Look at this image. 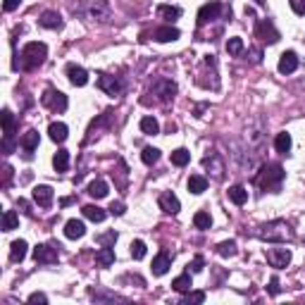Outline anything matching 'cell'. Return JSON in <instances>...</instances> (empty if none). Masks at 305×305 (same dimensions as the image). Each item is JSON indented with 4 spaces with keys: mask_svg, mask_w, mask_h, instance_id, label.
<instances>
[{
    "mask_svg": "<svg viewBox=\"0 0 305 305\" xmlns=\"http://www.w3.org/2000/svg\"><path fill=\"white\" fill-rule=\"evenodd\" d=\"M38 146V132L36 129H29L24 136H21V148H24V160L34 158V150Z\"/></svg>",
    "mask_w": 305,
    "mask_h": 305,
    "instance_id": "cell-14",
    "label": "cell"
},
{
    "mask_svg": "<svg viewBox=\"0 0 305 305\" xmlns=\"http://www.w3.org/2000/svg\"><path fill=\"white\" fill-rule=\"evenodd\" d=\"M193 224H195V229L205 231V229L212 227V217H210V212H205V210H198L193 215Z\"/></svg>",
    "mask_w": 305,
    "mask_h": 305,
    "instance_id": "cell-30",
    "label": "cell"
},
{
    "mask_svg": "<svg viewBox=\"0 0 305 305\" xmlns=\"http://www.w3.org/2000/svg\"><path fill=\"white\" fill-rule=\"evenodd\" d=\"M203 300H205V291H195V293H188L184 298V303L191 305V303H203Z\"/></svg>",
    "mask_w": 305,
    "mask_h": 305,
    "instance_id": "cell-43",
    "label": "cell"
},
{
    "mask_svg": "<svg viewBox=\"0 0 305 305\" xmlns=\"http://www.w3.org/2000/svg\"><path fill=\"white\" fill-rule=\"evenodd\" d=\"M203 265H205L203 255H195V257H193V263L188 265V272H201V270H203Z\"/></svg>",
    "mask_w": 305,
    "mask_h": 305,
    "instance_id": "cell-46",
    "label": "cell"
},
{
    "mask_svg": "<svg viewBox=\"0 0 305 305\" xmlns=\"http://www.w3.org/2000/svg\"><path fill=\"white\" fill-rule=\"evenodd\" d=\"M46 57H48V48H46V43H38V41H31L24 46L21 50V67L24 70H36V67H41L46 62Z\"/></svg>",
    "mask_w": 305,
    "mask_h": 305,
    "instance_id": "cell-1",
    "label": "cell"
},
{
    "mask_svg": "<svg viewBox=\"0 0 305 305\" xmlns=\"http://www.w3.org/2000/svg\"><path fill=\"white\" fill-rule=\"evenodd\" d=\"M3 152H12L14 150V117H12V112L7 110H3Z\"/></svg>",
    "mask_w": 305,
    "mask_h": 305,
    "instance_id": "cell-5",
    "label": "cell"
},
{
    "mask_svg": "<svg viewBox=\"0 0 305 305\" xmlns=\"http://www.w3.org/2000/svg\"><path fill=\"white\" fill-rule=\"evenodd\" d=\"M158 17L160 19H167V21H174L181 17V10L179 7H172V5H160L158 7Z\"/></svg>",
    "mask_w": 305,
    "mask_h": 305,
    "instance_id": "cell-28",
    "label": "cell"
},
{
    "mask_svg": "<svg viewBox=\"0 0 305 305\" xmlns=\"http://www.w3.org/2000/svg\"><path fill=\"white\" fill-rule=\"evenodd\" d=\"M172 289L177 293H186V291H191V277L188 274H181V277H177L172 281Z\"/></svg>",
    "mask_w": 305,
    "mask_h": 305,
    "instance_id": "cell-37",
    "label": "cell"
},
{
    "mask_svg": "<svg viewBox=\"0 0 305 305\" xmlns=\"http://www.w3.org/2000/svg\"><path fill=\"white\" fill-rule=\"evenodd\" d=\"M229 198H231V203H236V205H246V201H248V191L243 186H231L229 188Z\"/></svg>",
    "mask_w": 305,
    "mask_h": 305,
    "instance_id": "cell-31",
    "label": "cell"
},
{
    "mask_svg": "<svg viewBox=\"0 0 305 305\" xmlns=\"http://www.w3.org/2000/svg\"><path fill=\"white\" fill-rule=\"evenodd\" d=\"M89 195H91V198H96V201L105 198V195H107V184H105L103 179L91 181V184H89Z\"/></svg>",
    "mask_w": 305,
    "mask_h": 305,
    "instance_id": "cell-25",
    "label": "cell"
},
{
    "mask_svg": "<svg viewBox=\"0 0 305 305\" xmlns=\"http://www.w3.org/2000/svg\"><path fill=\"white\" fill-rule=\"evenodd\" d=\"M220 12H222V3H220V0H212L208 5H203L201 10H198V27H205L208 21L217 19Z\"/></svg>",
    "mask_w": 305,
    "mask_h": 305,
    "instance_id": "cell-8",
    "label": "cell"
},
{
    "mask_svg": "<svg viewBox=\"0 0 305 305\" xmlns=\"http://www.w3.org/2000/svg\"><path fill=\"white\" fill-rule=\"evenodd\" d=\"M217 253L222 257H234L236 255V241H222L217 246Z\"/></svg>",
    "mask_w": 305,
    "mask_h": 305,
    "instance_id": "cell-38",
    "label": "cell"
},
{
    "mask_svg": "<svg viewBox=\"0 0 305 305\" xmlns=\"http://www.w3.org/2000/svg\"><path fill=\"white\" fill-rule=\"evenodd\" d=\"M205 188H208V179H205L203 174H191V177H188V191H191V193L201 195Z\"/></svg>",
    "mask_w": 305,
    "mask_h": 305,
    "instance_id": "cell-21",
    "label": "cell"
},
{
    "mask_svg": "<svg viewBox=\"0 0 305 305\" xmlns=\"http://www.w3.org/2000/svg\"><path fill=\"white\" fill-rule=\"evenodd\" d=\"M98 86L107 93V96H117L119 91L124 89V83H122V79L119 76H110V74H100V79H98Z\"/></svg>",
    "mask_w": 305,
    "mask_h": 305,
    "instance_id": "cell-10",
    "label": "cell"
},
{
    "mask_svg": "<svg viewBox=\"0 0 305 305\" xmlns=\"http://www.w3.org/2000/svg\"><path fill=\"white\" fill-rule=\"evenodd\" d=\"M257 236L263 238V241H270V243H281V241H291L293 238V231L289 229L286 222H270V224H263Z\"/></svg>",
    "mask_w": 305,
    "mask_h": 305,
    "instance_id": "cell-3",
    "label": "cell"
},
{
    "mask_svg": "<svg viewBox=\"0 0 305 305\" xmlns=\"http://www.w3.org/2000/svg\"><path fill=\"white\" fill-rule=\"evenodd\" d=\"M274 148H277L279 152H289L291 150V134H286V132H281V134H277V139H274Z\"/></svg>",
    "mask_w": 305,
    "mask_h": 305,
    "instance_id": "cell-32",
    "label": "cell"
},
{
    "mask_svg": "<svg viewBox=\"0 0 305 305\" xmlns=\"http://www.w3.org/2000/svg\"><path fill=\"white\" fill-rule=\"evenodd\" d=\"M203 165L208 167V169H212V174H215L217 181L224 177V165H222V160L217 158V155H208V158L203 160Z\"/></svg>",
    "mask_w": 305,
    "mask_h": 305,
    "instance_id": "cell-23",
    "label": "cell"
},
{
    "mask_svg": "<svg viewBox=\"0 0 305 305\" xmlns=\"http://www.w3.org/2000/svg\"><path fill=\"white\" fill-rule=\"evenodd\" d=\"M98 243H100V246H107V248H115V243H117V234H115V231H107V234L98 236Z\"/></svg>",
    "mask_w": 305,
    "mask_h": 305,
    "instance_id": "cell-42",
    "label": "cell"
},
{
    "mask_svg": "<svg viewBox=\"0 0 305 305\" xmlns=\"http://www.w3.org/2000/svg\"><path fill=\"white\" fill-rule=\"evenodd\" d=\"M267 263H270L272 267L281 270V267H286V265L291 263V250L289 248H270L267 250Z\"/></svg>",
    "mask_w": 305,
    "mask_h": 305,
    "instance_id": "cell-9",
    "label": "cell"
},
{
    "mask_svg": "<svg viewBox=\"0 0 305 305\" xmlns=\"http://www.w3.org/2000/svg\"><path fill=\"white\" fill-rule=\"evenodd\" d=\"M255 3H257V5H265V0H255Z\"/></svg>",
    "mask_w": 305,
    "mask_h": 305,
    "instance_id": "cell-52",
    "label": "cell"
},
{
    "mask_svg": "<svg viewBox=\"0 0 305 305\" xmlns=\"http://www.w3.org/2000/svg\"><path fill=\"white\" fill-rule=\"evenodd\" d=\"M19 3H21V0H5V3H3V7H5V12H12V10H17V7H19Z\"/></svg>",
    "mask_w": 305,
    "mask_h": 305,
    "instance_id": "cell-50",
    "label": "cell"
},
{
    "mask_svg": "<svg viewBox=\"0 0 305 305\" xmlns=\"http://www.w3.org/2000/svg\"><path fill=\"white\" fill-rule=\"evenodd\" d=\"M53 195H55V193H53V188L46 186V184L34 188V201L38 203L41 208H50V205H53Z\"/></svg>",
    "mask_w": 305,
    "mask_h": 305,
    "instance_id": "cell-17",
    "label": "cell"
},
{
    "mask_svg": "<svg viewBox=\"0 0 305 305\" xmlns=\"http://www.w3.org/2000/svg\"><path fill=\"white\" fill-rule=\"evenodd\" d=\"M188 160H191V152H188L186 148H177V150H172V165L186 167Z\"/></svg>",
    "mask_w": 305,
    "mask_h": 305,
    "instance_id": "cell-34",
    "label": "cell"
},
{
    "mask_svg": "<svg viewBox=\"0 0 305 305\" xmlns=\"http://www.w3.org/2000/svg\"><path fill=\"white\" fill-rule=\"evenodd\" d=\"M41 27H46V29H57V27H62V17H60L57 12H53V10H48V12L41 14Z\"/></svg>",
    "mask_w": 305,
    "mask_h": 305,
    "instance_id": "cell-24",
    "label": "cell"
},
{
    "mask_svg": "<svg viewBox=\"0 0 305 305\" xmlns=\"http://www.w3.org/2000/svg\"><path fill=\"white\" fill-rule=\"evenodd\" d=\"M279 72H281V74H293V72L298 70V55H296V53H293V50H286L284 55L279 57Z\"/></svg>",
    "mask_w": 305,
    "mask_h": 305,
    "instance_id": "cell-12",
    "label": "cell"
},
{
    "mask_svg": "<svg viewBox=\"0 0 305 305\" xmlns=\"http://www.w3.org/2000/svg\"><path fill=\"white\" fill-rule=\"evenodd\" d=\"M160 208L165 210L167 215H177V212H179L181 210V203H179V198H177V195L172 193V191H165V193L160 195Z\"/></svg>",
    "mask_w": 305,
    "mask_h": 305,
    "instance_id": "cell-13",
    "label": "cell"
},
{
    "mask_svg": "<svg viewBox=\"0 0 305 305\" xmlns=\"http://www.w3.org/2000/svg\"><path fill=\"white\" fill-rule=\"evenodd\" d=\"M83 217L91 220V222H103L105 217H107V212L103 208H98V205H86L83 208Z\"/></svg>",
    "mask_w": 305,
    "mask_h": 305,
    "instance_id": "cell-27",
    "label": "cell"
},
{
    "mask_svg": "<svg viewBox=\"0 0 305 305\" xmlns=\"http://www.w3.org/2000/svg\"><path fill=\"white\" fill-rule=\"evenodd\" d=\"M96 260H98V265H100V267H110V265L115 263V250L107 248V246H103V248L96 253Z\"/></svg>",
    "mask_w": 305,
    "mask_h": 305,
    "instance_id": "cell-29",
    "label": "cell"
},
{
    "mask_svg": "<svg viewBox=\"0 0 305 305\" xmlns=\"http://www.w3.org/2000/svg\"><path fill=\"white\" fill-rule=\"evenodd\" d=\"M91 298H96V300H122L119 296H115V293H96V291H91Z\"/></svg>",
    "mask_w": 305,
    "mask_h": 305,
    "instance_id": "cell-44",
    "label": "cell"
},
{
    "mask_svg": "<svg viewBox=\"0 0 305 305\" xmlns=\"http://www.w3.org/2000/svg\"><path fill=\"white\" fill-rule=\"evenodd\" d=\"M53 167H55V172H67V167H70V150H57L55 158H53Z\"/></svg>",
    "mask_w": 305,
    "mask_h": 305,
    "instance_id": "cell-26",
    "label": "cell"
},
{
    "mask_svg": "<svg viewBox=\"0 0 305 305\" xmlns=\"http://www.w3.org/2000/svg\"><path fill=\"white\" fill-rule=\"evenodd\" d=\"M57 248L60 246H50V243H41V246H36L34 248V260L38 265H53L57 263Z\"/></svg>",
    "mask_w": 305,
    "mask_h": 305,
    "instance_id": "cell-6",
    "label": "cell"
},
{
    "mask_svg": "<svg viewBox=\"0 0 305 305\" xmlns=\"http://www.w3.org/2000/svg\"><path fill=\"white\" fill-rule=\"evenodd\" d=\"M289 3H291V10H293V12L303 17V14H305V0H289Z\"/></svg>",
    "mask_w": 305,
    "mask_h": 305,
    "instance_id": "cell-45",
    "label": "cell"
},
{
    "mask_svg": "<svg viewBox=\"0 0 305 305\" xmlns=\"http://www.w3.org/2000/svg\"><path fill=\"white\" fill-rule=\"evenodd\" d=\"M67 76L74 86H86L89 83V72L79 67V64H67Z\"/></svg>",
    "mask_w": 305,
    "mask_h": 305,
    "instance_id": "cell-16",
    "label": "cell"
},
{
    "mask_svg": "<svg viewBox=\"0 0 305 305\" xmlns=\"http://www.w3.org/2000/svg\"><path fill=\"white\" fill-rule=\"evenodd\" d=\"M169 265H172V257H169V253H167V250H160L158 255H155V260H152V274H155V277H162V274H167Z\"/></svg>",
    "mask_w": 305,
    "mask_h": 305,
    "instance_id": "cell-15",
    "label": "cell"
},
{
    "mask_svg": "<svg viewBox=\"0 0 305 305\" xmlns=\"http://www.w3.org/2000/svg\"><path fill=\"white\" fill-rule=\"evenodd\" d=\"M83 234H86V227H83L81 220H70L64 224V236L67 238H81Z\"/></svg>",
    "mask_w": 305,
    "mask_h": 305,
    "instance_id": "cell-20",
    "label": "cell"
},
{
    "mask_svg": "<svg viewBox=\"0 0 305 305\" xmlns=\"http://www.w3.org/2000/svg\"><path fill=\"white\" fill-rule=\"evenodd\" d=\"M110 212H112V215H124V203H112V205H110Z\"/></svg>",
    "mask_w": 305,
    "mask_h": 305,
    "instance_id": "cell-48",
    "label": "cell"
},
{
    "mask_svg": "<svg viewBox=\"0 0 305 305\" xmlns=\"http://www.w3.org/2000/svg\"><path fill=\"white\" fill-rule=\"evenodd\" d=\"M41 103L53 112H64L67 110V105H70L67 103V96L57 89H46V93L41 96Z\"/></svg>",
    "mask_w": 305,
    "mask_h": 305,
    "instance_id": "cell-4",
    "label": "cell"
},
{
    "mask_svg": "<svg viewBox=\"0 0 305 305\" xmlns=\"http://www.w3.org/2000/svg\"><path fill=\"white\" fill-rule=\"evenodd\" d=\"M155 93H158V98L162 103H167V100H172L174 93H177V83H174L172 79H160V81H155Z\"/></svg>",
    "mask_w": 305,
    "mask_h": 305,
    "instance_id": "cell-11",
    "label": "cell"
},
{
    "mask_svg": "<svg viewBox=\"0 0 305 305\" xmlns=\"http://www.w3.org/2000/svg\"><path fill=\"white\" fill-rule=\"evenodd\" d=\"M17 208H21L24 212H27V215H31V210H29V203L24 201V198H19V201H17Z\"/></svg>",
    "mask_w": 305,
    "mask_h": 305,
    "instance_id": "cell-51",
    "label": "cell"
},
{
    "mask_svg": "<svg viewBox=\"0 0 305 305\" xmlns=\"http://www.w3.org/2000/svg\"><path fill=\"white\" fill-rule=\"evenodd\" d=\"M132 257L134 260H143V257H146V243L143 241H132Z\"/></svg>",
    "mask_w": 305,
    "mask_h": 305,
    "instance_id": "cell-41",
    "label": "cell"
},
{
    "mask_svg": "<svg viewBox=\"0 0 305 305\" xmlns=\"http://www.w3.org/2000/svg\"><path fill=\"white\" fill-rule=\"evenodd\" d=\"M255 34H257V38H263V41L270 43V46L279 41V31H277V27L272 24V19H260L257 21Z\"/></svg>",
    "mask_w": 305,
    "mask_h": 305,
    "instance_id": "cell-7",
    "label": "cell"
},
{
    "mask_svg": "<svg viewBox=\"0 0 305 305\" xmlns=\"http://www.w3.org/2000/svg\"><path fill=\"white\" fill-rule=\"evenodd\" d=\"M227 53L229 55H241L243 53V41L241 38H229L227 41Z\"/></svg>",
    "mask_w": 305,
    "mask_h": 305,
    "instance_id": "cell-40",
    "label": "cell"
},
{
    "mask_svg": "<svg viewBox=\"0 0 305 305\" xmlns=\"http://www.w3.org/2000/svg\"><path fill=\"white\" fill-rule=\"evenodd\" d=\"M17 224H19L17 212L14 210H5V215H3V231H12V229H17Z\"/></svg>",
    "mask_w": 305,
    "mask_h": 305,
    "instance_id": "cell-35",
    "label": "cell"
},
{
    "mask_svg": "<svg viewBox=\"0 0 305 305\" xmlns=\"http://www.w3.org/2000/svg\"><path fill=\"white\" fill-rule=\"evenodd\" d=\"M27 241H12V246H10V260H12V263H21V260H24V257H27Z\"/></svg>",
    "mask_w": 305,
    "mask_h": 305,
    "instance_id": "cell-22",
    "label": "cell"
},
{
    "mask_svg": "<svg viewBox=\"0 0 305 305\" xmlns=\"http://www.w3.org/2000/svg\"><path fill=\"white\" fill-rule=\"evenodd\" d=\"M141 132L148 134V136H155V134L160 132V124L155 117H143L141 119Z\"/></svg>",
    "mask_w": 305,
    "mask_h": 305,
    "instance_id": "cell-36",
    "label": "cell"
},
{
    "mask_svg": "<svg viewBox=\"0 0 305 305\" xmlns=\"http://www.w3.org/2000/svg\"><path fill=\"white\" fill-rule=\"evenodd\" d=\"M286 172L281 169V165H277V162H270V165L263 167V172H260V177H257V184H260V188L263 191H279L281 188V181H284Z\"/></svg>",
    "mask_w": 305,
    "mask_h": 305,
    "instance_id": "cell-2",
    "label": "cell"
},
{
    "mask_svg": "<svg viewBox=\"0 0 305 305\" xmlns=\"http://www.w3.org/2000/svg\"><path fill=\"white\" fill-rule=\"evenodd\" d=\"M267 291H270V296H277V293L281 291V286H279V279H277V277L270 279V286H267Z\"/></svg>",
    "mask_w": 305,
    "mask_h": 305,
    "instance_id": "cell-47",
    "label": "cell"
},
{
    "mask_svg": "<svg viewBox=\"0 0 305 305\" xmlns=\"http://www.w3.org/2000/svg\"><path fill=\"white\" fill-rule=\"evenodd\" d=\"M48 136H50V141H55V143H64L67 136H70V129H67V124H62V122H53V124L48 126Z\"/></svg>",
    "mask_w": 305,
    "mask_h": 305,
    "instance_id": "cell-19",
    "label": "cell"
},
{
    "mask_svg": "<svg viewBox=\"0 0 305 305\" xmlns=\"http://www.w3.org/2000/svg\"><path fill=\"white\" fill-rule=\"evenodd\" d=\"M29 303H48V298H46V293H31Z\"/></svg>",
    "mask_w": 305,
    "mask_h": 305,
    "instance_id": "cell-49",
    "label": "cell"
},
{
    "mask_svg": "<svg viewBox=\"0 0 305 305\" xmlns=\"http://www.w3.org/2000/svg\"><path fill=\"white\" fill-rule=\"evenodd\" d=\"M141 160H143V162H146V165H155V162H158L160 160V150L158 148H143V152H141Z\"/></svg>",
    "mask_w": 305,
    "mask_h": 305,
    "instance_id": "cell-39",
    "label": "cell"
},
{
    "mask_svg": "<svg viewBox=\"0 0 305 305\" xmlns=\"http://www.w3.org/2000/svg\"><path fill=\"white\" fill-rule=\"evenodd\" d=\"M179 29L177 27H160V29H155L152 31V38L155 41H160V43H169V41H177L179 38Z\"/></svg>",
    "mask_w": 305,
    "mask_h": 305,
    "instance_id": "cell-18",
    "label": "cell"
},
{
    "mask_svg": "<svg viewBox=\"0 0 305 305\" xmlns=\"http://www.w3.org/2000/svg\"><path fill=\"white\" fill-rule=\"evenodd\" d=\"M91 14L100 21L107 19V0H96V3L91 5Z\"/></svg>",
    "mask_w": 305,
    "mask_h": 305,
    "instance_id": "cell-33",
    "label": "cell"
}]
</instances>
